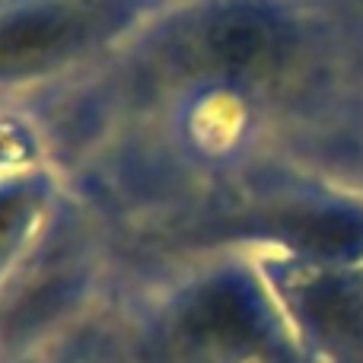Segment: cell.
<instances>
[{
  "label": "cell",
  "mask_w": 363,
  "mask_h": 363,
  "mask_svg": "<svg viewBox=\"0 0 363 363\" xmlns=\"http://www.w3.org/2000/svg\"><path fill=\"white\" fill-rule=\"evenodd\" d=\"M277 26L258 10H226L201 35V61L223 77L264 74L277 61Z\"/></svg>",
  "instance_id": "1"
},
{
  "label": "cell",
  "mask_w": 363,
  "mask_h": 363,
  "mask_svg": "<svg viewBox=\"0 0 363 363\" xmlns=\"http://www.w3.org/2000/svg\"><path fill=\"white\" fill-rule=\"evenodd\" d=\"M77 23L61 10H29L0 23V74L42 67L74 42Z\"/></svg>",
  "instance_id": "2"
},
{
  "label": "cell",
  "mask_w": 363,
  "mask_h": 363,
  "mask_svg": "<svg viewBox=\"0 0 363 363\" xmlns=\"http://www.w3.org/2000/svg\"><path fill=\"white\" fill-rule=\"evenodd\" d=\"M255 319H258V313L242 287H236V284H217V287L204 290L194 300L185 325L191 328V335H198L204 341L236 345V341L252 335Z\"/></svg>",
  "instance_id": "3"
},
{
  "label": "cell",
  "mask_w": 363,
  "mask_h": 363,
  "mask_svg": "<svg viewBox=\"0 0 363 363\" xmlns=\"http://www.w3.org/2000/svg\"><path fill=\"white\" fill-rule=\"evenodd\" d=\"M23 213H26V198L19 191L13 194H0V245L13 236L19 223H23Z\"/></svg>",
  "instance_id": "4"
}]
</instances>
